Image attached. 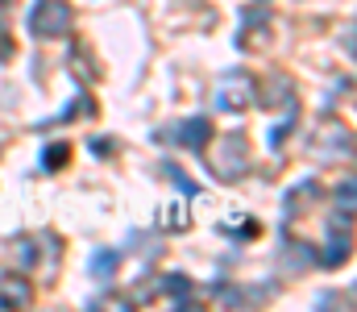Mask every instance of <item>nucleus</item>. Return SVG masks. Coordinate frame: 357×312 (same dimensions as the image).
I'll return each instance as SVG.
<instances>
[{
  "label": "nucleus",
  "instance_id": "1",
  "mask_svg": "<svg viewBox=\"0 0 357 312\" xmlns=\"http://www.w3.org/2000/svg\"><path fill=\"white\" fill-rule=\"evenodd\" d=\"M204 163H208V171H212L220 184L241 179V171L250 167V142H245V133H225V138H216V142L204 150Z\"/></svg>",
  "mask_w": 357,
  "mask_h": 312
},
{
  "label": "nucleus",
  "instance_id": "2",
  "mask_svg": "<svg viewBox=\"0 0 357 312\" xmlns=\"http://www.w3.org/2000/svg\"><path fill=\"white\" fill-rule=\"evenodd\" d=\"M307 150L316 158H328V163L349 158L354 154V129L345 121H337V117H320L312 125V133H307Z\"/></svg>",
  "mask_w": 357,
  "mask_h": 312
},
{
  "label": "nucleus",
  "instance_id": "3",
  "mask_svg": "<svg viewBox=\"0 0 357 312\" xmlns=\"http://www.w3.org/2000/svg\"><path fill=\"white\" fill-rule=\"evenodd\" d=\"M258 101V80L250 71H225L216 80V108L220 112H245Z\"/></svg>",
  "mask_w": 357,
  "mask_h": 312
},
{
  "label": "nucleus",
  "instance_id": "4",
  "mask_svg": "<svg viewBox=\"0 0 357 312\" xmlns=\"http://www.w3.org/2000/svg\"><path fill=\"white\" fill-rule=\"evenodd\" d=\"M75 21V8L67 0H33L29 8V34L33 38H63Z\"/></svg>",
  "mask_w": 357,
  "mask_h": 312
},
{
  "label": "nucleus",
  "instance_id": "5",
  "mask_svg": "<svg viewBox=\"0 0 357 312\" xmlns=\"http://www.w3.org/2000/svg\"><path fill=\"white\" fill-rule=\"evenodd\" d=\"M266 38H270V13L262 8V4H250L245 17H241V34H237V42L250 46V50H262Z\"/></svg>",
  "mask_w": 357,
  "mask_h": 312
},
{
  "label": "nucleus",
  "instance_id": "6",
  "mask_svg": "<svg viewBox=\"0 0 357 312\" xmlns=\"http://www.w3.org/2000/svg\"><path fill=\"white\" fill-rule=\"evenodd\" d=\"M0 309H33V283L21 271L0 275Z\"/></svg>",
  "mask_w": 357,
  "mask_h": 312
},
{
  "label": "nucleus",
  "instance_id": "7",
  "mask_svg": "<svg viewBox=\"0 0 357 312\" xmlns=\"http://www.w3.org/2000/svg\"><path fill=\"white\" fill-rule=\"evenodd\" d=\"M175 142L183 150H204L212 142V121L208 117H187L175 125Z\"/></svg>",
  "mask_w": 357,
  "mask_h": 312
},
{
  "label": "nucleus",
  "instance_id": "8",
  "mask_svg": "<svg viewBox=\"0 0 357 312\" xmlns=\"http://www.w3.org/2000/svg\"><path fill=\"white\" fill-rule=\"evenodd\" d=\"M349 242H354V233H349V225L341 229V225L333 221V225H328V246H324V267H341V262L349 258V250H354Z\"/></svg>",
  "mask_w": 357,
  "mask_h": 312
},
{
  "label": "nucleus",
  "instance_id": "9",
  "mask_svg": "<svg viewBox=\"0 0 357 312\" xmlns=\"http://www.w3.org/2000/svg\"><path fill=\"white\" fill-rule=\"evenodd\" d=\"M8 250H13V258H17L21 267L42 262V237H13V242H8Z\"/></svg>",
  "mask_w": 357,
  "mask_h": 312
},
{
  "label": "nucleus",
  "instance_id": "10",
  "mask_svg": "<svg viewBox=\"0 0 357 312\" xmlns=\"http://www.w3.org/2000/svg\"><path fill=\"white\" fill-rule=\"evenodd\" d=\"M266 101L270 104L278 101L282 108H291V104H295V88H291V80H287L282 71H274V80L266 84Z\"/></svg>",
  "mask_w": 357,
  "mask_h": 312
},
{
  "label": "nucleus",
  "instance_id": "11",
  "mask_svg": "<svg viewBox=\"0 0 357 312\" xmlns=\"http://www.w3.org/2000/svg\"><path fill=\"white\" fill-rule=\"evenodd\" d=\"M116 262H121V254H116V250H96V254H91V262H88V271L96 275V279H112Z\"/></svg>",
  "mask_w": 357,
  "mask_h": 312
},
{
  "label": "nucleus",
  "instance_id": "12",
  "mask_svg": "<svg viewBox=\"0 0 357 312\" xmlns=\"http://www.w3.org/2000/svg\"><path fill=\"white\" fill-rule=\"evenodd\" d=\"M162 288L178 300V309H191V283H187V275H178V271H175V275H167V279H162Z\"/></svg>",
  "mask_w": 357,
  "mask_h": 312
},
{
  "label": "nucleus",
  "instance_id": "13",
  "mask_svg": "<svg viewBox=\"0 0 357 312\" xmlns=\"http://www.w3.org/2000/svg\"><path fill=\"white\" fill-rule=\"evenodd\" d=\"M67 158H71V146H67V142H50V146L42 150V167H46V171H59Z\"/></svg>",
  "mask_w": 357,
  "mask_h": 312
},
{
  "label": "nucleus",
  "instance_id": "14",
  "mask_svg": "<svg viewBox=\"0 0 357 312\" xmlns=\"http://www.w3.org/2000/svg\"><path fill=\"white\" fill-rule=\"evenodd\" d=\"M337 205H341L345 216H354V175H345V179H341V188H337Z\"/></svg>",
  "mask_w": 357,
  "mask_h": 312
},
{
  "label": "nucleus",
  "instance_id": "15",
  "mask_svg": "<svg viewBox=\"0 0 357 312\" xmlns=\"http://www.w3.org/2000/svg\"><path fill=\"white\" fill-rule=\"evenodd\" d=\"M158 221H162L167 229H171V225H175V229H187V225H191V216H187L183 205H175V212H158Z\"/></svg>",
  "mask_w": 357,
  "mask_h": 312
},
{
  "label": "nucleus",
  "instance_id": "16",
  "mask_svg": "<svg viewBox=\"0 0 357 312\" xmlns=\"http://www.w3.org/2000/svg\"><path fill=\"white\" fill-rule=\"evenodd\" d=\"M167 175H171V184H175L183 196H195V192H199V188H195V184H191V179H187V175L178 171V167H167Z\"/></svg>",
  "mask_w": 357,
  "mask_h": 312
},
{
  "label": "nucleus",
  "instance_id": "17",
  "mask_svg": "<svg viewBox=\"0 0 357 312\" xmlns=\"http://www.w3.org/2000/svg\"><path fill=\"white\" fill-rule=\"evenodd\" d=\"M91 150H96V154H112L116 146H112V138H91Z\"/></svg>",
  "mask_w": 357,
  "mask_h": 312
},
{
  "label": "nucleus",
  "instance_id": "18",
  "mask_svg": "<svg viewBox=\"0 0 357 312\" xmlns=\"http://www.w3.org/2000/svg\"><path fill=\"white\" fill-rule=\"evenodd\" d=\"M8 13H13V0H0V34H8Z\"/></svg>",
  "mask_w": 357,
  "mask_h": 312
}]
</instances>
